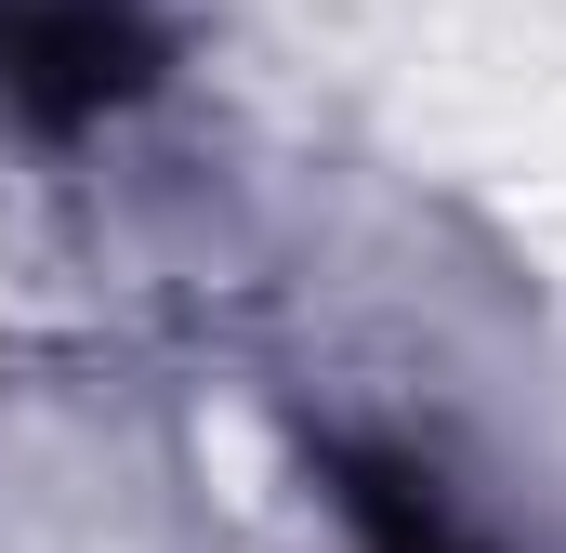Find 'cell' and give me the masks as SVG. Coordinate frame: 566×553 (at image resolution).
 <instances>
[{
  "label": "cell",
  "mask_w": 566,
  "mask_h": 553,
  "mask_svg": "<svg viewBox=\"0 0 566 553\" xmlns=\"http://www.w3.org/2000/svg\"><path fill=\"white\" fill-rule=\"evenodd\" d=\"M185 66L171 0H0V119L27 145H106Z\"/></svg>",
  "instance_id": "cell-1"
},
{
  "label": "cell",
  "mask_w": 566,
  "mask_h": 553,
  "mask_svg": "<svg viewBox=\"0 0 566 553\" xmlns=\"http://www.w3.org/2000/svg\"><path fill=\"white\" fill-rule=\"evenodd\" d=\"M329 501H343L356 553H488L448 501H434V474L396 461V448H329Z\"/></svg>",
  "instance_id": "cell-2"
}]
</instances>
